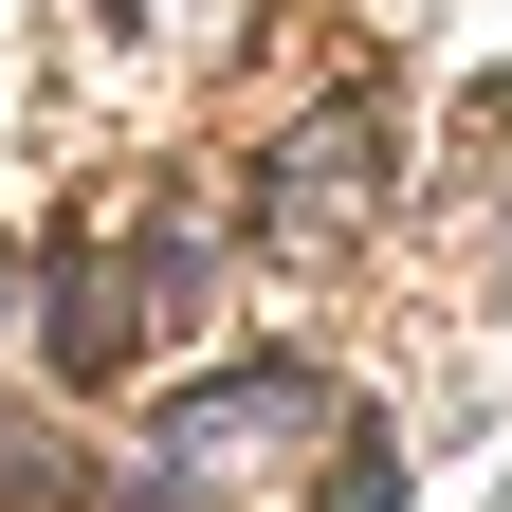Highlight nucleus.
<instances>
[{"instance_id":"nucleus-1","label":"nucleus","mask_w":512,"mask_h":512,"mask_svg":"<svg viewBox=\"0 0 512 512\" xmlns=\"http://www.w3.org/2000/svg\"><path fill=\"white\" fill-rule=\"evenodd\" d=\"M366 183H384V92H330V110L275 147V238H348Z\"/></svg>"},{"instance_id":"nucleus-3","label":"nucleus","mask_w":512,"mask_h":512,"mask_svg":"<svg viewBox=\"0 0 512 512\" xmlns=\"http://www.w3.org/2000/svg\"><path fill=\"white\" fill-rule=\"evenodd\" d=\"M330 512H403V439H384V421L330 439Z\"/></svg>"},{"instance_id":"nucleus-2","label":"nucleus","mask_w":512,"mask_h":512,"mask_svg":"<svg viewBox=\"0 0 512 512\" xmlns=\"http://www.w3.org/2000/svg\"><path fill=\"white\" fill-rule=\"evenodd\" d=\"M128 293H147V256H128V238H74V256H55V366H74V384L128 366Z\"/></svg>"},{"instance_id":"nucleus-4","label":"nucleus","mask_w":512,"mask_h":512,"mask_svg":"<svg viewBox=\"0 0 512 512\" xmlns=\"http://www.w3.org/2000/svg\"><path fill=\"white\" fill-rule=\"evenodd\" d=\"M0 293H19V256H0Z\"/></svg>"}]
</instances>
